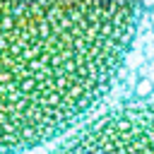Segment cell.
I'll list each match as a JSON object with an SVG mask.
<instances>
[{"mask_svg": "<svg viewBox=\"0 0 154 154\" xmlns=\"http://www.w3.org/2000/svg\"><path fill=\"white\" fill-rule=\"evenodd\" d=\"M140 2L0 5V154L70 132L113 87Z\"/></svg>", "mask_w": 154, "mask_h": 154, "instance_id": "6da1fadb", "label": "cell"}, {"mask_svg": "<svg viewBox=\"0 0 154 154\" xmlns=\"http://www.w3.org/2000/svg\"><path fill=\"white\" fill-rule=\"evenodd\" d=\"M51 154H154V99L108 108Z\"/></svg>", "mask_w": 154, "mask_h": 154, "instance_id": "7a4b0ae2", "label": "cell"}, {"mask_svg": "<svg viewBox=\"0 0 154 154\" xmlns=\"http://www.w3.org/2000/svg\"><path fill=\"white\" fill-rule=\"evenodd\" d=\"M152 96H154V82L147 79V77H142V79L135 84V101H147V99H152Z\"/></svg>", "mask_w": 154, "mask_h": 154, "instance_id": "3957f363", "label": "cell"}]
</instances>
